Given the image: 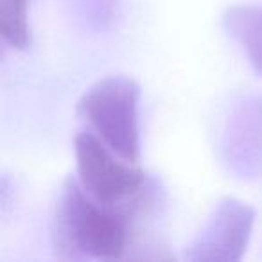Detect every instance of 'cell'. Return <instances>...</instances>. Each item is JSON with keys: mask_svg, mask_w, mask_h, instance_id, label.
<instances>
[{"mask_svg": "<svg viewBox=\"0 0 262 262\" xmlns=\"http://www.w3.org/2000/svg\"><path fill=\"white\" fill-rule=\"evenodd\" d=\"M58 248L72 255L113 260L127 246V212L95 201L74 180H67L56 208Z\"/></svg>", "mask_w": 262, "mask_h": 262, "instance_id": "6da1fadb", "label": "cell"}, {"mask_svg": "<svg viewBox=\"0 0 262 262\" xmlns=\"http://www.w3.org/2000/svg\"><path fill=\"white\" fill-rule=\"evenodd\" d=\"M139 95L140 88L131 77L110 76L88 88L77 104L79 117L99 139L131 164L140 157Z\"/></svg>", "mask_w": 262, "mask_h": 262, "instance_id": "7a4b0ae2", "label": "cell"}, {"mask_svg": "<svg viewBox=\"0 0 262 262\" xmlns=\"http://www.w3.org/2000/svg\"><path fill=\"white\" fill-rule=\"evenodd\" d=\"M74 151L79 185L95 201L129 214L146 187L142 169L133 167L122 158L117 160L115 153L94 133H79Z\"/></svg>", "mask_w": 262, "mask_h": 262, "instance_id": "3957f363", "label": "cell"}, {"mask_svg": "<svg viewBox=\"0 0 262 262\" xmlns=\"http://www.w3.org/2000/svg\"><path fill=\"white\" fill-rule=\"evenodd\" d=\"M253 223L255 212L250 205L235 198H223L185 250V258L192 262L241 260L250 243Z\"/></svg>", "mask_w": 262, "mask_h": 262, "instance_id": "277c9868", "label": "cell"}, {"mask_svg": "<svg viewBox=\"0 0 262 262\" xmlns=\"http://www.w3.org/2000/svg\"><path fill=\"white\" fill-rule=\"evenodd\" d=\"M223 151L228 167L243 178L262 172V97L248 99L233 112Z\"/></svg>", "mask_w": 262, "mask_h": 262, "instance_id": "5b68a950", "label": "cell"}, {"mask_svg": "<svg viewBox=\"0 0 262 262\" xmlns=\"http://www.w3.org/2000/svg\"><path fill=\"white\" fill-rule=\"evenodd\" d=\"M223 24L255 70L262 74V6H232L223 15Z\"/></svg>", "mask_w": 262, "mask_h": 262, "instance_id": "8992f818", "label": "cell"}, {"mask_svg": "<svg viewBox=\"0 0 262 262\" xmlns=\"http://www.w3.org/2000/svg\"><path fill=\"white\" fill-rule=\"evenodd\" d=\"M29 0H0V34L13 49H26L29 45Z\"/></svg>", "mask_w": 262, "mask_h": 262, "instance_id": "52a82bcc", "label": "cell"}]
</instances>
